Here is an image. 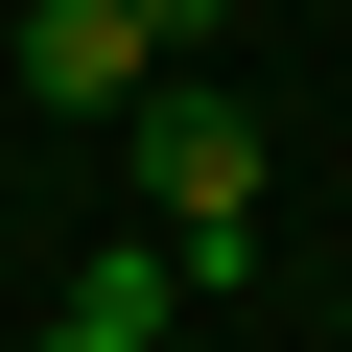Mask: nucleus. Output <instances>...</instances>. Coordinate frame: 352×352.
I'll list each match as a JSON object with an SVG mask.
<instances>
[{
    "instance_id": "20e7f679",
    "label": "nucleus",
    "mask_w": 352,
    "mask_h": 352,
    "mask_svg": "<svg viewBox=\"0 0 352 352\" xmlns=\"http://www.w3.org/2000/svg\"><path fill=\"white\" fill-rule=\"evenodd\" d=\"M118 24H141V47H164V71H188V47H212V24H235V0H118Z\"/></svg>"
},
{
    "instance_id": "f257e3e1",
    "label": "nucleus",
    "mask_w": 352,
    "mask_h": 352,
    "mask_svg": "<svg viewBox=\"0 0 352 352\" xmlns=\"http://www.w3.org/2000/svg\"><path fill=\"white\" fill-rule=\"evenodd\" d=\"M118 164H141V212H164V258H188V305L258 258V94H212V71H141L118 94Z\"/></svg>"
},
{
    "instance_id": "7ed1b4c3",
    "label": "nucleus",
    "mask_w": 352,
    "mask_h": 352,
    "mask_svg": "<svg viewBox=\"0 0 352 352\" xmlns=\"http://www.w3.org/2000/svg\"><path fill=\"white\" fill-rule=\"evenodd\" d=\"M71 305H118V329H188V258H164V235H94V258H71Z\"/></svg>"
},
{
    "instance_id": "39448f33",
    "label": "nucleus",
    "mask_w": 352,
    "mask_h": 352,
    "mask_svg": "<svg viewBox=\"0 0 352 352\" xmlns=\"http://www.w3.org/2000/svg\"><path fill=\"white\" fill-rule=\"evenodd\" d=\"M47 352H164V329H118V305H47Z\"/></svg>"
},
{
    "instance_id": "f03ea898",
    "label": "nucleus",
    "mask_w": 352,
    "mask_h": 352,
    "mask_svg": "<svg viewBox=\"0 0 352 352\" xmlns=\"http://www.w3.org/2000/svg\"><path fill=\"white\" fill-rule=\"evenodd\" d=\"M0 47H24V94H47V118H118V94L164 71V47L118 24V0H24V24H0Z\"/></svg>"
}]
</instances>
